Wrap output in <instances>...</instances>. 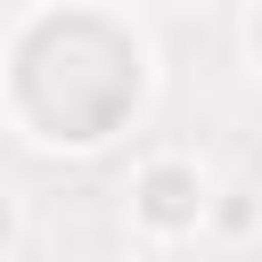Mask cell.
<instances>
[{
    "instance_id": "obj_1",
    "label": "cell",
    "mask_w": 262,
    "mask_h": 262,
    "mask_svg": "<svg viewBox=\"0 0 262 262\" xmlns=\"http://www.w3.org/2000/svg\"><path fill=\"white\" fill-rule=\"evenodd\" d=\"M139 213H147L156 229H180V221L205 213V180H196L188 164H147V180H139Z\"/></svg>"
}]
</instances>
